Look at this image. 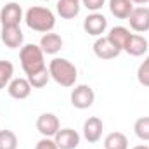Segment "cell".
<instances>
[{"mask_svg": "<svg viewBox=\"0 0 149 149\" xmlns=\"http://www.w3.org/2000/svg\"><path fill=\"white\" fill-rule=\"evenodd\" d=\"M24 23L30 30L40 31V33H49L56 26V16L49 7H40L33 5L26 10L24 14Z\"/></svg>", "mask_w": 149, "mask_h": 149, "instance_id": "obj_1", "label": "cell"}, {"mask_svg": "<svg viewBox=\"0 0 149 149\" xmlns=\"http://www.w3.org/2000/svg\"><path fill=\"white\" fill-rule=\"evenodd\" d=\"M49 73L56 83H59L61 87H66V88L74 87L76 78H78L76 66L64 57H54L49 63Z\"/></svg>", "mask_w": 149, "mask_h": 149, "instance_id": "obj_2", "label": "cell"}, {"mask_svg": "<svg viewBox=\"0 0 149 149\" xmlns=\"http://www.w3.org/2000/svg\"><path fill=\"white\" fill-rule=\"evenodd\" d=\"M43 50L40 49V45H35V43H26L21 47L19 50V61H21V66L24 70L26 76L37 73V71H42L45 66V61H43Z\"/></svg>", "mask_w": 149, "mask_h": 149, "instance_id": "obj_3", "label": "cell"}, {"mask_svg": "<svg viewBox=\"0 0 149 149\" xmlns=\"http://www.w3.org/2000/svg\"><path fill=\"white\" fill-rule=\"evenodd\" d=\"M95 101L94 88L90 85H76L71 90V104L76 109H88Z\"/></svg>", "mask_w": 149, "mask_h": 149, "instance_id": "obj_4", "label": "cell"}, {"mask_svg": "<svg viewBox=\"0 0 149 149\" xmlns=\"http://www.w3.org/2000/svg\"><path fill=\"white\" fill-rule=\"evenodd\" d=\"M59 128H61V123L54 113H43L37 118V130L43 137L54 139V135L59 132Z\"/></svg>", "mask_w": 149, "mask_h": 149, "instance_id": "obj_5", "label": "cell"}, {"mask_svg": "<svg viewBox=\"0 0 149 149\" xmlns=\"http://www.w3.org/2000/svg\"><path fill=\"white\" fill-rule=\"evenodd\" d=\"M130 23V28L137 33H146L149 31V7H134V10L130 12L128 19Z\"/></svg>", "mask_w": 149, "mask_h": 149, "instance_id": "obj_6", "label": "cell"}, {"mask_svg": "<svg viewBox=\"0 0 149 149\" xmlns=\"http://www.w3.org/2000/svg\"><path fill=\"white\" fill-rule=\"evenodd\" d=\"M23 19H24L23 17V9L16 2H9L0 10V23H2V26H19V23Z\"/></svg>", "mask_w": 149, "mask_h": 149, "instance_id": "obj_7", "label": "cell"}, {"mask_svg": "<svg viewBox=\"0 0 149 149\" xmlns=\"http://www.w3.org/2000/svg\"><path fill=\"white\" fill-rule=\"evenodd\" d=\"M94 54H95L99 59L109 61V59L118 57V56L121 54V50H120L108 37H97V40L94 42Z\"/></svg>", "mask_w": 149, "mask_h": 149, "instance_id": "obj_8", "label": "cell"}, {"mask_svg": "<svg viewBox=\"0 0 149 149\" xmlns=\"http://www.w3.org/2000/svg\"><path fill=\"white\" fill-rule=\"evenodd\" d=\"M106 28H108V19L101 12H92L83 21V30L92 37H102Z\"/></svg>", "mask_w": 149, "mask_h": 149, "instance_id": "obj_9", "label": "cell"}, {"mask_svg": "<svg viewBox=\"0 0 149 149\" xmlns=\"http://www.w3.org/2000/svg\"><path fill=\"white\" fill-rule=\"evenodd\" d=\"M102 130H104V123L97 116H90L83 123V137H85V141L88 144L99 142L101 137H102Z\"/></svg>", "mask_w": 149, "mask_h": 149, "instance_id": "obj_10", "label": "cell"}, {"mask_svg": "<svg viewBox=\"0 0 149 149\" xmlns=\"http://www.w3.org/2000/svg\"><path fill=\"white\" fill-rule=\"evenodd\" d=\"M54 142L59 149H76L80 144V134L73 128H59L54 135Z\"/></svg>", "mask_w": 149, "mask_h": 149, "instance_id": "obj_11", "label": "cell"}, {"mask_svg": "<svg viewBox=\"0 0 149 149\" xmlns=\"http://www.w3.org/2000/svg\"><path fill=\"white\" fill-rule=\"evenodd\" d=\"M31 83L28 81V78H12L10 83L7 85V92L12 99H17V101H23L26 97H30L31 94Z\"/></svg>", "mask_w": 149, "mask_h": 149, "instance_id": "obj_12", "label": "cell"}, {"mask_svg": "<svg viewBox=\"0 0 149 149\" xmlns=\"http://www.w3.org/2000/svg\"><path fill=\"white\" fill-rule=\"evenodd\" d=\"M0 38L9 49H19L23 47V42H24V35L19 26H2Z\"/></svg>", "mask_w": 149, "mask_h": 149, "instance_id": "obj_13", "label": "cell"}, {"mask_svg": "<svg viewBox=\"0 0 149 149\" xmlns=\"http://www.w3.org/2000/svg\"><path fill=\"white\" fill-rule=\"evenodd\" d=\"M148 40L142 37V35H137V33H132L128 40H127V43H125V47H123V50L128 54V56H132V57H141V56H144L146 52H148Z\"/></svg>", "mask_w": 149, "mask_h": 149, "instance_id": "obj_14", "label": "cell"}, {"mask_svg": "<svg viewBox=\"0 0 149 149\" xmlns=\"http://www.w3.org/2000/svg\"><path fill=\"white\" fill-rule=\"evenodd\" d=\"M40 49L43 50V54L54 56L63 49V38L57 33H45L43 37L40 38Z\"/></svg>", "mask_w": 149, "mask_h": 149, "instance_id": "obj_15", "label": "cell"}, {"mask_svg": "<svg viewBox=\"0 0 149 149\" xmlns=\"http://www.w3.org/2000/svg\"><path fill=\"white\" fill-rule=\"evenodd\" d=\"M56 9L63 19H73L80 14V0H59Z\"/></svg>", "mask_w": 149, "mask_h": 149, "instance_id": "obj_16", "label": "cell"}, {"mask_svg": "<svg viewBox=\"0 0 149 149\" xmlns=\"http://www.w3.org/2000/svg\"><path fill=\"white\" fill-rule=\"evenodd\" d=\"M109 10L116 19H128L134 10V3L130 0H109Z\"/></svg>", "mask_w": 149, "mask_h": 149, "instance_id": "obj_17", "label": "cell"}, {"mask_svg": "<svg viewBox=\"0 0 149 149\" xmlns=\"http://www.w3.org/2000/svg\"><path fill=\"white\" fill-rule=\"evenodd\" d=\"M104 149H128V139L121 132H111L104 139Z\"/></svg>", "mask_w": 149, "mask_h": 149, "instance_id": "obj_18", "label": "cell"}, {"mask_svg": "<svg viewBox=\"0 0 149 149\" xmlns=\"http://www.w3.org/2000/svg\"><path fill=\"white\" fill-rule=\"evenodd\" d=\"M130 35H132V33H130L128 28H125V26H114V28L109 30L108 38L111 40L120 50H123V47H125V43H127V40H128Z\"/></svg>", "mask_w": 149, "mask_h": 149, "instance_id": "obj_19", "label": "cell"}, {"mask_svg": "<svg viewBox=\"0 0 149 149\" xmlns=\"http://www.w3.org/2000/svg\"><path fill=\"white\" fill-rule=\"evenodd\" d=\"M14 74V64L10 61H0V90L7 88Z\"/></svg>", "mask_w": 149, "mask_h": 149, "instance_id": "obj_20", "label": "cell"}, {"mask_svg": "<svg viewBox=\"0 0 149 149\" xmlns=\"http://www.w3.org/2000/svg\"><path fill=\"white\" fill-rule=\"evenodd\" d=\"M26 78H28V81L31 83L33 88H42V87H45V85L49 83V80H50V73H49V68H43L42 71H37V73L26 76Z\"/></svg>", "mask_w": 149, "mask_h": 149, "instance_id": "obj_21", "label": "cell"}, {"mask_svg": "<svg viewBox=\"0 0 149 149\" xmlns=\"http://www.w3.org/2000/svg\"><path fill=\"white\" fill-rule=\"evenodd\" d=\"M134 132L141 141H149V116H141L135 120Z\"/></svg>", "mask_w": 149, "mask_h": 149, "instance_id": "obj_22", "label": "cell"}, {"mask_svg": "<svg viewBox=\"0 0 149 149\" xmlns=\"http://www.w3.org/2000/svg\"><path fill=\"white\" fill-rule=\"evenodd\" d=\"M0 149H17V135L12 130H0Z\"/></svg>", "mask_w": 149, "mask_h": 149, "instance_id": "obj_23", "label": "cell"}, {"mask_svg": "<svg viewBox=\"0 0 149 149\" xmlns=\"http://www.w3.org/2000/svg\"><path fill=\"white\" fill-rule=\"evenodd\" d=\"M137 80L142 87H149V56L141 63V66L137 70Z\"/></svg>", "mask_w": 149, "mask_h": 149, "instance_id": "obj_24", "label": "cell"}, {"mask_svg": "<svg viewBox=\"0 0 149 149\" xmlns=\"http://www.w3.org/2000/svg\"><path fill=\"white\" fill-rule=\"evenodd\" d=\"M83 7L87 10H92V12H99L102 9V5L106 3V0H81Z\"/></svg>", "mask_w": 149, "mask_h": 149, "instance_id": "obj_25", "label": "cell"}, {"mask_svg": "<svg viewBox=\"0 0 149 149\" xmlns=\"http://www.w3.org/2000/svg\"><path fill=\"white\" fill-rule=\"evenodd\" d=\"M35 149H59L56 146V142H54V139H50V137H43L42 141H38Z\"/></svg>", "mask_w": 149, "mask_h": 149, "instance_id": "obj_26", "label": "cell"}, {"mask_svg": "<svg viewBox=\"0 0 149 149\" xmlns=\"http://www.w3.org/2000/svg\"><path fill=\"white\" fill-rule=\"evenodd\" d=\"M132 3H139V5H144V3H148L149 0H130Z\"/></svg>", "mask_w": 149, "mask_h": 149, "instance_id": "obj_27", "label": "cell"}, {"mask_svg": "<svg viewBox=\"0 0 149 149\" xmlns=\"http://www.w3.org/2000/svg\"><path fill=\"white\" fill-rule=\"evenodd\" d=\"M132 149H149V146H144V144H141V146H135V148Z\"/></svg>", "mask_w": 149, "mask_h": 149, "instance_id": "obj_28", "label": "cell"}, {"mask_svg": "<svg viewBox=\"0 0 149 149\" xmlns=\"http://www.w3.org/2000/svg\"><path fill=\"white\" fill-rule=\"evenodd\" d=\"M42 2H49V0H42Z\"/></svg>", "mask_w": 149, "mask_h": 149, "instance_id": "obj_29", "label": "cell"}]
</instances>
